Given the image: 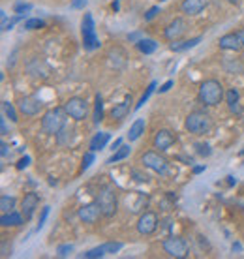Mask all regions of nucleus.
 <instances>
[{
	"mask_svg": "<svg viewBox=\"0 0 244 259\" xmlns=\"http://www.w3.org/2000/svg\"><path fill=\"white\" fill-rule=\"evenodd\" d=\"M0 130H2V135H6V133H8V124H6V119L0 120Z\"/></svg>",
	"mask_w": 244,
	"mask_h": 259,
	"instance_id": "79ce46f5",
	"label": "nucleus"
},
{
	"mask_svg": "<svg viewBox=\"0 0 244 259\" xmlns=\"http://www.w3.org/2000/svg\"><path fill=\"white\" fill-rule=\"evenodd\" d=\"M109 139H111V135H109V133H106V131H100V133H96L94 137L90 139V151L98 152V151H102V149H106V145L109 143Z\"/></svg>",
	"mask_w": 244,
	"mask_h": 259,
	"instance_id": "aec40b11",
	"label": "nucleus"
},
{
	"mask_svg": "<svg viewBox=\"0 0 244 259\" xmlns=\"http://www.w3.org/2000/svg\"><path fill=\"white\" fill-rule=\"evenodd\" d=\"M163 252L169 256V258H175V259H182V258H188V242L184 240L182 237H167L163 242Z\"/></svg>",
	"mask_w": 244,
	"mask_h": 259,
	"instance_id": "39448f33",
	"label": "nucleus"
},
{
	"mask_svg": "<svg viewBox=\"0 0 244 259\" xmlns=\"http://www.w3.org/2000/svg\"><path fill=\"white\" fill-rule=\"evenodd\" d=\"M45 26V23L42 19H38V17H34V19H28V21L25 23V28L27 30H38V28H43Z\"/></svg>",
	"mask_w": 244,
	"mask_h": 259,
	"instance_id": "7c9ffc66",
	"label": "nucleus"
},
{
	"mask_svg": "<svg viewBox=\"0 0 244 259\" xmlns=\"http://www.w3.org/2000/svg\"><path fill=\"white\" fill-rule=\"evenodd\" d=\"M225 102H227V107L231 113H241V105H239V90L237 88H229L227 94H225Z\"/></svg>",
	"mask_w": 244,
	"mask_h": 259,
	"instance_id": "4be33fe9",
	"label": "nucleus"
},
{
	"mask_svg": "<svg viewBox=\"0 0 244 259\" xmlns=\"http://www.w3.org/2000/svg\"><path fill=\"white\" fill-rule=\"evenodd\" d=\"M241 154H243V156H244V149H243V151H241Z\"/></svg>",
	"mask_w": 244,
	"mask_h": 259,
	"instance_id": "3c124183",
	"label": "nucleus"
},
{
	"mask_svg": "<svg viewBox=\"0 0 244 259\" xmlns=\"http://www.w3.org/2000/svg\"><path fill=\"white\" fill-rule=\"evenodd\" d=\"M17 107L21 111L25 117H34V115H38L40 111H42L43 104L38 100V98L34 96H25L19 100V104H17Z\"/></svg>",
	"mask_w": 244,
	"mask_h": 259,
	"instance_id": "9b49d317",
	"label": "nucleus"
},
{
	"mask_svg": "<svg viewBox=\"0 0 244 259\" xmlns=\"http://www.w3.org/2000/svg\"><path fill=\"white\" fill-rule=\"evenodd\" d=\"M120 145H122V141L117 139L115 143H113V145H111V149H113V151H117V149H120Z\"/></svg>",
	"mask_w": 244,
	"mask_h": 259,
	"instance_id": "a18cd8bd",
	"label": "nucleus"
},
{
	"mask_svg": "<svg viewBox=\"0 0 244 259\" xmlns=\"http://www.w3.org/2000/svg\"><path fill=\"white\" fill-rule=\"evenodd\" d=\"M154 88H156V83L152 81V83H150V85H149V88L145 90V94L141 96V100H139L137 104H136V109H141V107H143V104H145V102H147V100H149V98H150V94L154 92Z\"/></svg>",
	"mask_w": 244,
	"mask_h": 259,
	"instance_id": "c756f323",
	"label": "nucleus"
},
{
	"mask_svg": "<svg viewBox=\"0 0 244 259\" xmlns=\"http://www.w3.org/2000/svg\"><path fill=\"white\" fill-rule=\"evenodd\" d=\"M0 147H2V156L6 158V156H8V149H10V147H8V143H4V141H2V145H0Z\"/></svg>",
	"mask_w": 244,
	"mask_h": 259,
	"instance_id": "37998d69",
	"label": "nucleus"
},
{
	"mask_svg": "<svg viewBox=\"0 0 244 259\" xmlns=\"http://www.w3.org/2000/svg\"><path fill=\"white\" fill-rule=\"evenodd\" d=\"M98 205L106 218H113L117 214V195L111 188H102L98 194Z\"/></svg>",
	"mask_w": 244,
	"mask_h": 259,
	"instance_id": "423d86ee",
	"label": "nucleus"
},
{
	"mask_svg": "<svg viewBox=\"0 0 244 259\" xmlns=\"http://www.w3.org/2000/svg\"><path fill=\"white\" fill-rule=\"evenodd\" d=\"M2 109H4V115L8 117V119L11 120V122H17V111L13 109V105H11L10 102H2Z\"/></svg>",
	"mask_w": 244,
	"mask_h": 259,
	"instance_id": "cd10ccee",
	"label": "nucleus"
},
{
	"mask_svg": "<svg viewBox=\"0 0 244 259\" xmlns=\"http://www.w3.org/2000/svg\"><path fill=\"white\" fill-rule=\"evenodd\" d=\"M223 100V85L218 79H207L199 86V102L207 107H214Z\"/></svg>",
	"mask_w": 244,
	"mask_h": 259,
	"instance_id": "f257e3e1",
	"label": "nucleus"
},
{
	"mask_svg": "<svg viewBox=\"0 0 244 259\" xmlns=\"http://www.w3.org/2000/svg\"><path fill=\"white\" fill-rule=\"evenodd\" d=\"M72 252H74V246H72V244H62V246H58V248H56L58 258H66V256H70Z\"/></svg>",
	"mask_w": 244,
	"mask_h": 259,
	"instance_id": "72a5a7b5",
	"label": "nucleus"
},
{
	"mask_svg": "<svg viewBox=\"0 0 244 259\" xmlns=\"http://www.w3.org/2000/svg\"><path fill=\"white\" fill-rule=\"evenodd\" d=\"M186 28H188V26H186V21L179 17V19H175V21H171L169 25H167V28H165V32L163 34H165V38H167V40H171V42H177L182 34L186 32Z\"/></svg>",
	"mask_w": 244,
	"mask_h": 259,
	"instance_id": "4468645a",
	"label": "nucleus"
},
{
	"mask_svg": "<svg viewBox=\"0 0 244 259\" xmlns=\"http://www.w3.org/2000/svg\"><path fill=\"white\" fill-rule=\"evenodd\" d=\"M145 128H147V124H145V120L143 119H137L134 124H132V128L128 131V141L132 143V141H137L143 133H145Z\"/></svg>",
	"mask_w": 244,
	"mask_h": 259,
	"instance_id": "412c9836",
	"label": "nucleus"
},
{
	"mask_svg": "<svg viewBox=\"0 0 244 259\" xmlns=\"http://www.w3.org/2000/svg\"><path fill=\"white\" fill-rule=\"evenodd\" d=\"M136 47H137L143 54H150L158 49V43L154 42V40H150V38H143V40H139V42L136 43Z\"/></svg>",
	"mask_w": 244,
	"mask_h": 259,
	"instance_id": "5701e85b",
	"label": "nucleus"
},
{
	"mask_svg": "<svg viewBox=\"0 0 244 259\" xmlns=\"http://www.w3.org/2000/svg\"><path fill=\"white\" fill-rule=\"evenodd\" d=\"M241 250H243V246H241L239 242H235V244H233V252H241Z\"/></svg>",
	"mask_w": 244,
	"mask_h": 259,
	"instance_id": "49530a36",
	"label": "nucleus"
},
{
	"mask_svg": "<svg viewBox=\"0 0 244 259\" xmlns=\"http://www.w3.org/2000/svg\"><path fill=\"white\" fill-rule=\"evenodd\" d=\"M74 137V128H68V126H64L58 133H56V139H58V145H68L70 141Z\"/></svg>",
	"mask_w": 244,
	"mask_h": 259,
	"instance_id": "393cba45",
	"label": "nucleus"
},
{
	"mask_svg": "<svg viewBox=\"0 0 244 259\" xmlns=\"http://www.w3.org/2000/svg\"><path fill=\"white\" fill-rule=\"evenodd\" d=\"M173 143H175V135L169 130H158L154 135V141H152L154 149H158V151H167V149H171Z\"/></svg>",
	"mask_w": 244,
	"mask_h": 259,
	"instance_id": "ddd939ff",
	"label": "nucleus"
},
{
	"mask_svg": "<svg viewBox=\"0 0 244 259\" xmlns=\"http://www.w3.org/2000/svg\"><path fill=\"white\" fill-rule=\"evenodd\" d=\"M171 86H173V81H167V83H163V85L160 86V92H167Z\"/></svg>",
	"mask_w": 244,
	"mask_h": 259,
	"instance_id": "a19ab883",
	"label": "nucleus"
},
{
	"mask_svg": "<svg viewBox=\"0 0 244 259\" xmlns=\"http://www.w3.org/2000/svg\"><path fill=\"white\" fill-rule=\"evenodd\" d=\"M28 163H30V156H23L21 160H19V162H17V169H19V171H21V169H25V167H27V165H28Z\"/></svg>",
	"mask_w": 244,
	"mask_h": 259,
	"instance_id": "58836bf2",
	"label": "nucleus"
},
{
	"mask_svg": "<svg viewBox=\"0 0 244 259\" xmlns=\"http://www.w3.org/2000/svg\"><path fill=\"white\" fill-rule=\"evenodd\" d=\"M160 2H165V0H160Z\"/></svg>",
	"mask_w": 244,
	"mask_h": 259,
	"instance_id": "603ef678",
	"label": "nucleus"
},
{
	"mask_svg": "<svg viewBox=\"0 0 244 259\" xmlns=\"http://www.w3.org/2000/svg\"><path fill=\"white\" fill-rule=\"evenodd\" d=\"M158 11H160V8H158V6H152V8H150V10L147 11V13H145V21H150V19H154Z\"/></svg>",
	"mask_w": 244,
	"mask_h": 259,
	"instance_id": "4c0bfd02",
	"label": "nucleus"
},
{
	"mask_svg": "<svg viewBox=\"0 0 244 259\" xmlns=\"http://www.w3.org/2000/svg\"><path fill=\"white\" fill-rule=\"evenodd\" d=\"M102 246L106 250V254H117V252L122 250V242H106Z\"/></svg>",
	"mask_w": 244,
	"mask_h": 259,
	"instance_id": "2f4dec72",
	"label": "nucleus"
},
{
	"mask_svg": "<svg viewBox=\"0 0 244 259\" xmlns=\"http://www.w3.org/2000/svg\"><path fill=\"white\" fill-rule=\"evenodd\" d=\"M23 214L19 212H15V210H11V212H4L2 218H0V226L2 227H17L23 224Z\"/></svg>",
	"mask_w": 244,
	"mask_h": 259,
	"instance_id": "a211bd4d",
	"label": "nucleus"
},
{
	"mask_svg": "<svg viewBox=\"0 0 244 259\" xmlns=\"http://www.w3.org/2000/svg\"><path fill=\"white\" fill-rule=\"evenodd\" d=\"M227 2H231V4H237V0H227Z\"/></svg>",
	"mask_w": 244,
	"mask_h": 259,
	"instance_id": "8fccbe9b",
	"label": "nucleus"
},
{
	"mask_svg": "<svg viewBox=\"0 0 244 259\" xmlns=\"http://www.w3.org/2000/svg\"><path fill=\"white\" fill-rule=\"evenodd\" d=\"M104 256H107L106 250H104V246H98V248H92L88 250V252H85L81 258H86V259H96V258H104Z\"/></svg>",
	"mask_w": 244,
	"mask_h": 259,
	"instance_id": "c85d7f7f",
	"label": "nucleus"
},
{
	"mask_svg": "<svg viewBox=\"0 0 244 259\" xmlns=\"http://www.w3.org/2000/svg\"><path fill=\"white\" fill-rule=\"evenodd\" d=\"M94 163V152H86L85 156H83V163H81V171H85V169H88L90 165Z\"/></svg>",
	"mask_w": 244,
	"mask_h": 259,
	"instance_id": "473e14b6",
	"label": "nucleus"
},
{
	"mask_svg": "<svg viewBox=\"0 0 244 259\" xmlns=\"http://www.w3.org/2000/svg\"><path fill=\"white\" fill-rule=\"evenodd\" d=\"M49 208L51 207H43L42 208V214H40V220H38V231L43 227V224H45V220H47V216H49Z\"/></svg>",
	"mask_w": 244,
	"mask_h": 259,
	"instance_id": "c9c22d12",
	"label": "nucleus"
},
{
	"mask_svg": "<svg viewBox=\"0 0 244 259\" xmlns=\"http://www.w3.org/2000/svg\"><path fill=\"white\" fill-rule=\"evenodd\" d=\"M77 216L85 224H96L100 220V216H104V212H102V208H100L98 203H88V205H83L79 208Z\"/></svg>",
	"mask_w": 244,
	"mask_h": 259,
	"instance_id": "f8f14e48",
	"label": "nucleus"
},
{
	"mask_svg": "<svg viewBox=\"0 0 244 259\" xmlns=\"http://www.w3.org/2000/svg\"><path fill=\"white\" fill-rule=\"evenodd\" d=\"M15 197H10V195H2L0 197V208H2V214L4 212H11L15 208Z\"/></svg>",
	"mask_w": 244,
	"mask_h": 259,
	"instance_id": "a878e982",
	"label": "nucleus"
},
{
	"mask_svg": "<svg viewBox=\"0 0 244 259\" xmlns=\"http://www.w3.org/2000/svg\"><path fill=\"white\" fill-rule=\"evenodd\" d=\"M30 10H32L30 4H25V2H17V4H15V13H17V15H25L27 11H30Z\"/></svg>",
	"mask_w": 244,
	"mask_h": 259,
	"instance_id": "f704fd0d",
	"label": "nucleus"
},
{
	"mask_svg": "<svg viewBox=\"0 0 244 259\" xmlns=\"http://www.w3.org/2000/svg\"><path fill=\"white\" fill-rule=\"evenodd\" d=\"M237 36H239V40H241V43H243V47H244V28L237 30Z\"/></svg>",
	"mask_w": 244,
	"mask_h": 259,
	"instance_id": "c03bdc74",
	"label": "nucleus"
},
{
	"mask_svg": "<svg viewBox=\"0 0 244 259\" xmlns=\"http://www.w3.org/2000/svg\"><path fill=\"white\" fill-rule=\"evenodd\" d=\"M227 179H229V181H227V184H229V186H231V184H235V179H233V177H227Z\"/></svg>",
	"mask_w": 244,
	"mask_h": 259,
	"instance_id": "09e8293b",
	"label": "nucleus"
},
{
	"mask_svg": "<svg viewBox=\"0 0 244 259\" xmlns=\"http://www.w3.org/2000/svg\"><path fill=\"white\" fill-rule=\"evenodd\" d=\"M66 117H68V113L64 107H54L45 111V115L42 117V131L49 133V135H56L66 126Z\"/></svg>",
	"mask_w": 244,
	"mask_h": 259,
	"instance_id": "f03ea898",
	"label": "nucleus"
},
{
	"mask_svg": "<svg viewBox=\"0 0 244 259\" xmlns=\"http://www.w3.org/2000/svg\"><path fill=\"white\" fill-rule=\"evenodd\" d=\"M207 4H209V0H182L181 10L186 15H199L207 8Z\"/></svg>",
	"mask_w": 244,
	"mask_h": 259,
	"instance_id": "2eb2a0df",
	"label": "nucleus"
},
{
	"mask_svg": "<svg viewBox=\"0 0 244 259\" xmlns=\"http://www.w3.org/2000/svg\"><path fill=\"white\" fill-rule=\"evenodd\" d=\"M201 171H205V167H203V165H199V167H193V173H201Z\"/></svg>",
	"mask_w": 244,
	"mask_h": 259,
	"instance_id": "de8ad7c7",
	"label": "nucleus"
},
{
	"mask_svg": "<svg viewBox=\"0 0 244 259\" xmlns=\"http://www.w3.org/2000/svg\"><path fill=\"white\" fill-rule=\"evenodd\" d=\"M64 109L68 113V117H72L74 120H85L88 115V104L83 98H70L64 102Z\"/></svg>",
	"mask_w": 244,
	"mask_h": 259,
	"instance_id": "6e6552de",
	"label": "nucleus"
},
{
	"mask_svg": "<svg viewBox=\"0 0 244 259\" xmlns=\"http://www.w3.org/2000/svg\"><path fill=\"white\" fill-rule=\"evenodd\" d=\"M130 147H120V149H117V152H113V156L107 160V163H117L120 162V160H124L128 154H130Z\"/></svg>",
	"mask_w": 244,
	"mask_h": 259,
	"instance_id": "bb28decb",
	"label": "nucleus"
},
{
	"mask_svg": "<svg viewBox=\"0 0 244 259\" xmlns=\"http://www.w3.org/2000/svg\"><path fill=\"white\" fill-rule=\"evenodd\" d=\"M211 147H209V145H207V143H205V145H203V143H199V145H197V154H201V156H211Z\"/></svg>",
	"mask_w": 244,
	"mask_h": 259,
	"instance_id": "e433bc0d",
	"label": "nucleus"
},
{
	"mask_svg": "<svg viewBox=\"0 0 244 259\" xmlns=\"http://www.w3.org/2000/svg\"><path fill=\"white\" fill-rule=\"evenodd\" d=\"M85 4H86V0H74V4H72V8H85Z\"/></svg>",
	"mask_w": 244,
	"mask_h": 259,
	"instance_id": "ea45409f",
	"label": "nucleus"
},
{
	"mask_svg": "<svg viewBox=\"0 0 244 259\" xmlns=\"http://www.w3.org/2000/svg\"><path fill=\"white\" fill-rule=\"evenodd\" d=\"M81 36H83V45L86 51H94L100 47V40L96 36V25L90 13H85L81 19Z\"/></svg>",
	"mask_w": 244,
	"mask_h": 259,
	"instance_id": "20e7f679",
	"label": "nucleus"
},
{
	"mask_svg": "<svg viewBox=\"0 0 244 259\" xmlns=\"http://www.w3.org/2000/svg\"><path fill=\"white\" fill-rule=\"evenodd\" d=\"M132 104H134L132 96H126L124 98V102H120L118 105H115V107L111 109V119H115V120L124 119L128 113H130V109H132Z\"/></svg>",
	"mask_w": 244,
	"mask_h": 259,
	"instance_id": "f3484780",
	"label": "nucleus"
},
{
	"mask_svg": "<svg viewBox=\"0 0 244 259\" xmlns=\"http://www.w3.org/2000/svg\"><path fill=\"white\" fill-rule=\"evenodd\" d=\"M156 229H158V216L156 212H143V214L139 216L137 220V231L141 235H145V237H149L152 233H156Z\"/></svg>",
	"mask_w": 244,
	"mask_h": 259,
	"instance_id": "1a4fd4ad",
	"label": "nucleus"
},
{
	"mask_svg": "<svg viewBox=\"0 0 244 259\" xmlns=\"http://www.w3.org/2000/svg\"><path fill=\"white\" fill-rule=\"evenodd\" d=\"M104 120V98L100 96V94H96L94 96V122L96 124H100Z\"/></svg>",
	"mask_w": 244,
	"mask_h": 259,
	"instance_id": "b1692460",
	"label": "nucleus"
},
{
	"mask_svg": "<svg viewBox=\"0 0 244 259\" xmlns=\"http://www.w3.org/2000/svg\"><path fill=\"white\" fill-rule=\"evenodd\" d=\"M40 207V195L34 194V192H28V194H25L21 201V214L25 218V222H28L34 212H36V208Z\"/></svg>",
	"mask_w": 244,
	"mask_h": 259,
	"instance_id": "9d476101",
	"label": "nucleus"
},
{
	"mask_svg": "<svg viewBox=\"0 0 244 259\" xmlns=\"http://www.w3.org/2000/svg\"><path fill=\"white\" fill-rule=\"evenodd\" d=\"M186 130L190 133H195V135H203L207 131H211L213 128V120L211 117L205 113V111H193L186 117V122H184Z\"/></svg>",
	"mask_w": 244,
	"mask_h": 259,
	"instance_id": "7ed1b4c3",
	"label": "nucleus"
},
{
	"mask_svg": "<svg viewBox=\"0 0 244 259\" xmlns=\"http://www.w3.org/2000/svg\"><path fill=\"white\" fill-rule=\"evenodd\" d=\"M201 36H195V38H190V40H182V42H175L171 43V51L175 53H182V51H188V49H193L197 43H201Z\"/></svg>",
	"mask_w": 244,
	"mask_h": 259,
	"instance_id": "6ab92c4d",
	"label": "nucleus"
},
{
	"mask_svg": "<svg viewBox=\"0 0 244 259\" xmlns=\"http://www.w3.org/2000/svg\"><path fill=\"white\" fill-rule=\"evenodd\" d=\"M141 162L145 167H149L152 169L154 173H158V175H167L169 173V163L167 160L163 158V156H160V152H145L143 156H141Z\"/></svg>",
	"mask_w": 244,
	"mask_h": 259,
	"instance_id": "0eeeda50",
	"label": "nucleus"
},
{
	"mask_svg": "<svg viewBox=\"0 0 244 259\" xmlns=\"http://www.w3.org/2000/svg\"><path fill=\"white\" fill-rule=\"evenodd\" d=\"M218 45H220V49H225V51H239L243 47V43L239 40L237 32L223 34L222 38L218 40Z\"/></svg>",
	"mask_w": 244,
	"mask_h": 259,
	"instance_id": "dca6fc26",
	"label": "nucleus"
}]
</instances>
